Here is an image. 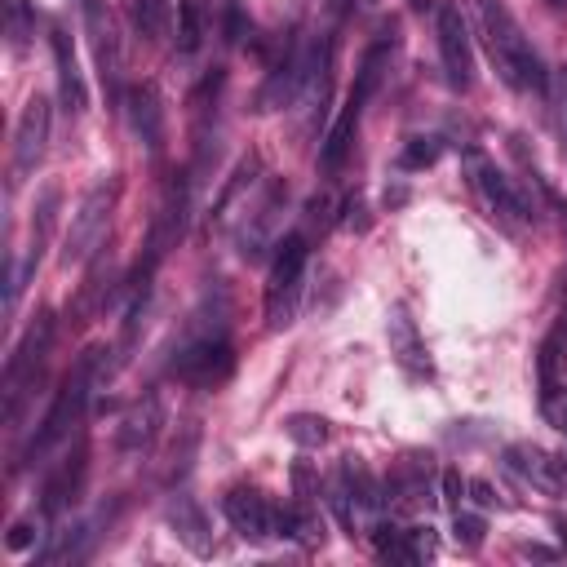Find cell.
<instances>
[{"label":"cell","instance_id":"cell-1","mask_svg":"<svg viewBox=\"0 0 567 567\" xmlns=\"http://www.w3.org/2000/svg\"><path fill=\"white\" fill-rule=\"evenodd\" d=\"M479 5V27H483V45H488V58L497 67V76L514 94H536L541 98L550 89V71H545L541 54L532 49L528 32L519 27V18L501 5V0H474Z\"/></svg>","mask_w":567,"mask_h":567},{"label":"cell","instance_id":"cell-2","mask_svg":"<svg viewBox=\"0 0 567 567\" xmlns=\"http://www.w3.org/2000/svg\"><path fill=\"white\" fill-rule=\"evenodd\" d=\"M390 49H395V36L381 32V36L373 40V49L364 54V63H359V71H355V85H350V94H346L342 116L333 120V129H328V138H324V151H319V169H324V173H342V164L350 160V151H355L359 120H364L368 98L377 94L381 76H386Z\"/></svg>","mask_w":567,"mask_h":567},{"label":"cell","instance_id":"cell-3","mask_svg":"<svg viewBox=\"0 0 567 567\" xmlns=\"http://www.w3.org/2000/svg\"><path fill=\"white\" fill-rule=\"evenodd\" d=\"M94 368H98V350H89V355L67 373L63 386H58V395H54V404H49L45 421H40V430L32 435V443H27V457H45L54 443H63L71 435V426L80 421L89 395H94Z\"/></svg>","mask_w":567,"mask_h":567},{"label":"cell","instance_id":"cell-4","mask_svg":"<svg viewBox=\"0 0 567 567\" xmlns=\"http://www.w3.org/2000/svg\"><path fill=\"white\" fill-rule=\"evenodd\" d=\"M116 182H98V187L85 191V200L76 204L71 213V226H67V240H63V262L67 266H80L89 253L102 244L111 226V209H116Z\"/></svg>","mask_w":567,"mask_h":567},{"label":"cell","instance_id":"cell-5","mask_svg":"<svg viewBox=\"0 0 567 567\" xmlns=\"http://www.w3.org/2000/svg\"><path fill=\"white\" fill-rule=\"evenodd\" d=\"M235 368V350L226 342V333H204L173 359V373L191 386H222Z\"/></svg>","mask_w":567,"mask_h":567},{"label":"cell","instance_id":"cell-6","mask_svg":"<svg viewBox=\"0 0 567 567\" xmlns=\"http://www.w3.org/2000/svg\"><path fill=\"white\" fill-rule=\"evenodd\" d=\"M435 32H439V58H443V71H448V85L457 94H466L474 85V49H470V27L457 5H439Z\"/></svg>","mask_w":567,"mask_h":567},{"label":"cell","instance_id":"cell-7","mask_svg":"<svg viewBox=\"0 0 567 567\" xmlns=\"http://www.w3.org/2000/svg\"><path fill=\"white\" fill-rule=\"evenodd\" d=\"M45 142H49V102L32 98L23 107V116H18V125H14V160H9L14 187L32 178L36 164L45 160Z\"/></svg>","mask_w":567,"mask_h":567},{"label":"cell","instance_id":"cell-8","mask_svg":"<svg viewBox=\"0 0 567 567\" xmlns=\"http://www.w3.org/2000/svg\"><path fill=\"white\" fill-rule=\"evenodd\" d=\"M470 173H474V187L483 191V200H488V209L497 213V218H505L510 226H523V222L536 218L532 200H523V195L510 187V178H505V173H501L492 160L474 156V160H470Z\"/></svg>","mask_w":567,"mask_h":567},{"label":"cell","instance_id":"cell-9","mask_svg":"<svg viewBox=\"0 0 567 567\" xmlns=\"http://www.w3.org/2000/svg\"><path fill=\"white\" fill-rule=\"evenodd\" d=\"M302 266H306V235H284L280 253L271 262V284H266V311L284 302V311L293 315V293L297 280H302Z\"/></svg>","mask_w":567,"mask_h":567},{"label":"cell","instance_id":"cell-10","mask_svg":"<svg viewBox=\"0 0 567 567\" xmlns=\"http://www.w3.org/2000/svg\"><path fill=\"white\" fill-rule=\"evenodd\" d=\"M222 510L244 541H266V536L275 532V510L266 505V497L257 488H231L222 501Z\"/></svg>","mask_w":567,"mask_h":567},{"label":"cell","instance_id":"cell-11","mask_svg":"<svg viewBox=\"0 0 567 567\" xmlns=\"http://www.w3.org/2000/svg\"><path fill=\"white\" fill-rule=\"evenodd\" d=\"M85 27L94 40V58L102 67V85L116 89L120 80V36H116V18H111L107 0H85Z\"/></svg>","mask_w":567,"mask_h":567},{"label":"cell","instance_id":"cell-12","mask_svg":"<svg viewBox=\"0 0 567 567\" xmlns=\"http://www.w3.org/2000/svg\"><path fill=\"white\" fill-rule=\"evenodd\" d=\"M49 337H54V319L49 315H40L32 328H27V337L18 342V350L9 355V368H5V399L14 404L18 395H23V377L32 373V368L45 359V350H49Z\"/></svg>","mask_w":567,"mask_h":567},{"label":"cell","instance_id":"cell-13","mask_svg":"<svg viewBox=\"0 0 567 567\" xmlns=\"http://www.w3.org/2000/svg\"><path fill=\"white\" fill-rule=\"evenodd\" d=\"M125 107H129V125L147 142V151H160L164 147V102H160V89L156 85H133L125 94Z\"/></svg>","mask_w":567,"mask_h":567},{"label":"cell","instance_id":"cell-14","mask_svg":"<svg viewBox=\"0 0 567 567\" xmlns=\"http://www.w3.org/2000/svg\"><path fill=\"white\" fill-rule=\"evenodd\" d=\"M386 337H390V355H395L412 377H430V355H426V342H421L417 324L408 319L404 306H395V311H390Z\"/></svg>","mask_w":567,"mask_h":567},{"label":"cell","instance_id":"cell-15","mask_svg":"<svg viewBox=\"0 0 567 567\" xmlns=\"http://www.w3.org/2000/svg\"><path fill=\"white\" fill-rule=\"evenodd\" d=\"M563 364H567V311L559 315V324L550 328V337L541 342V359H536V368H541V399H545V404L559 395Z\"/></svg>","mask_w":567,"mask_h":567},{"label":"cell","instance_id":"cell-16","mask_svg":"<svg viewBox=\"0 0 567 567\" xmlns=\"http://www.w3.org/2000/svg\"><path fill=\"white\" fill-rule=\"evenodd\" d=\"M54 58H58V94H63V107L71 116H80L85 111V80L76 71V54H71L63 27H54Z\"/></svg>","mask_w":567,"mask_h":567},{"label":"cell","instance_id":"cell-17","mask_svg":"<svg viewBox=\"0 0 567 567\" xmlns=\"http://www.w3.org/2000/svg\"><path fill=\"white\" fill-rule=\"evenodd\" d=\"M169 523L178 528V536L191 545L195 554H209V545H213L209 541V519H204V510L191 497H178L169 505Z\"/></svg>","mask_w":567,"mask_h":567},{"label":"cell","instance_id":"cell-18","mask_svg":"<svg viewBox=\"0 0 567 567\" xmlns=\"http://www.w3.org/2000/svg\"><path fill=\"white\" fill-rule=\"evenodd\" d=\"M80 479H85V448H76V457H67L63 466L54 470V479L45 483V510H49V514H58L67 501H76Z\"/></svg>","mask_w":567,"mask_h":567},{"label":"cell","instance_id":"cell-19","mask_svg":"<svg viewBox=\"0 0 567 567\" xmlns=\"http://www.w3.org/2000/svg\"><path fill=\"white\" fill-rule=\"evenodd\" d=\"M510 466L519 470V474H528V479H532L541 492H559V488H563L559 466H554V461L545 457L541 448H510Z\"/></svg>","mask_w":567,"mask_h":567},{"label":"cell","instance_id":"cell-20","mask_svg":"<svg viewBox=\"0 0 567 567\" xmlns=\"http://www.w3.org/2000/svg\"><path fill=\"white\" fill-rule=\"evenodd\" d=\"M275 528H280V536H288V541H297V545H315V541H324V528H319V519L311 510H306V501L302 505H284V510H275Z\"/></svg>","mask_w":567,"mask_h":567},{"label":"cell","instance_id":"cell-21","mask_svg":"<svg viewBox=\"0 0 567 567\" xmlns=\"http://www.w3.org/2000/svg\"><path fill=\"white\" fill-rule=\"evenodd\" d=\"M173 40H178L182 54H195L204 45V9L200 0H178V14H173Z\"/></svg>","mask_w":567,"mask_h":567},{"label":"cell","instance_id":"cell-22","mask_svg":"<svg viewBox=\"0 0 567 567\" xmlns=\"http://www.w3.org/2000/svg\"><path fill=\"white\" fill-rule=\"evenodd\" d=\"M337 479L346 483V492H350V497H355L359 505H364V510H377V505H381L377 479L368 474V466H364L359 457H346V461H342V474H337Z\"/></svg>","mask_w":567,"mask_h":567},{"label":"cell","instance_id":"cell-23","mask_svg":"<svg viewBox=\"0 0 567 567\" xmlns=\"http://www.w3.org/2000/svg\"><path fill=\"white\" fill-rule=\"evenodd\" d=\"M156 426H160V399H147V404H142V408L125 421V430H120V448H125V452H138L142 443H151Z\"/></svg>","mask_w":567,"mask_h":567},{"label":"cell","instance_id":"cell-24","mask_svg":"<svg viewBox=\"0 0 567 567\" xmlns=\"http://www.w3.org/2000/svg\"><path fill=\"white\" fill-rule=\"evenodd\" d=\"M284 430H288V439H293L297 448H319V443L328 439V421L315 417V412H293Z\"/></svg>","mask_w":567,"mask_h":567},{"label":"cell","instance_id":"cell-25","mask_svg":"<svg viewBox=\"0 0 567 567\" xmlns=\"http://www.w3.org/2000/svg\"><path fill=\"white\" fill-rule=\"evenodd\" d=\"M443 156V142L439 138H412L404 147V156H399V169L404 173H417V169H430Z\"/></svg>","mask_w":567,"mask_h":567},{"label":"cell","instance_id":"cell-26","mask_svg":"<svg viewBox=\"0 0 567 567\" xmlns=\"http://www.w3.org/2000/svg\"><path fill=\"white\" fill-rule=\"evenodd\" d=\"M483 532H488V523H483L479 514L457 510V519H452V536H457V545H466V550H479V545H483Z\"/></svg>","mask_w":567,"mask_h":567},{"label":"cell","instance_id":"cell-27","mask_svg":"<svg viewBox=\"0 0 567 567\" xmlns=\"http://www.w3.org/2000/svg\"><path fill=\"white\" fill-rule=\"evenodd\" d=\"M36 541V528H32V523H14V528H9V536H5V545H9V550H27V545H32Z\"/></svg>","mask_w":567,"mask_h":567},{"label":"cell","instance_id":"cell-28","mask_svg":"<svg viewBox=\"0 0 567 567\" xmlns=\"http://www.w3.org/2000/svg\"><path fill=\"white\" fill-rule=\"evenodd\" d=\"M470 492H474V505H483V510H492V505H497V492H492L483 479H474V483H470Z\"/></svg>","mask_w":567,"mask_h":567},{"label":"cell","instance_id":"cell-29","mask_svg":"<svg viewBox=\"0 0 567 567\" xmlns=\"http://www.w3.org/2000/svg\"><path fill=\"white\" fill-rule=\"evenodd\" d=\"M554 532H559V541H563V550H567V519H563V514L554 519Z\"/></svg>","mask_w":567,"mask_h":567},{"label":"cell","instance_id":"cell-30","mask_svg":"<svg viewBox=\"0 0 567 567\" xmlns=\"http://www.w3.org/2000/svg\"><path fill=\"white\" fill-rule=\"evenodd\" d=\"M545 5H550V9H567V0H545Z\"/></svg>","mask_w":567,"mask_h":567}]
</instances>
